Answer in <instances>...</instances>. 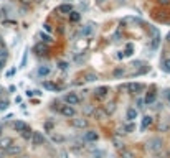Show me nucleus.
<instances>
[{
    "mask_svg": "<svg viewBox=\"0 0 170 158\" xmlns=\"http://www.w3.org/2000/svg\"><path fill=\"white\" fill-rule=\"evenodd\" d=\"M65 102L68 105H76V104L81 102V97L78 96V92H68L65 96Z\"/></svg>",
    "mask_w": 170,
    "mask_h": 158,
    "instance_id": "1",
    "label": "nucleus"
},
{
    "mask_svg": "<svg viewBox=\"0 0 170 158\" xmlns=\"http://www.w3.org/2000/svg\"><path fill=\"white\" fill-rule=\"evenodd\" d=\"M59 112L63 114V117H68V119H71V117H74L76 115V109L73 107V105H63L61 109H59Z\"/></svg>",
    "mask_w": 170,
    "mask_h": 158,
    "instance_id": "2",
    "label": "nucleus"
},
{
    "mask_svg": "<svg viewBox=\"0 0 170 158\" xmlns=\"http://www.w3.org/2000/svg\"><path fill=\"white\" fill-rule=\"evenodd\" d=\"M33 51H35V54H38V56H45L48 53V46L43 43V41H38V43L33 46Z\"/></svg>",
    "mask_w": 170,
    "mask_h": 158,
    "instance_id": "3",
    "label": "nucleus"
},
{
    "mask_svg": "<svg viewBox=\"0 0 170 158\" xmlns=\"http://www.w3.org/2000/svg\"><path fill=\"white\" fill-rule=\"evenodd\" d=\"M127 91L132 94H139L144 91V84H139V82H129L127 84Z\"/></svg>",
    "mask_w": 170,
    "mask_h": 158,
    "instance_id": "4",
    "label": "nucleus"
},
{
    "mask_svg": "<svg viewBox=\"0 0 170 158\" xmlns=\"http://www.w3.org/2000/svg\"><path fill=\"white\" fill-rule=\"evenodd\" d=\"M31 142H33V145H43L45 143V137L41 132H33L31 133Z\"/></svg>",
    "mask_w": 170,
    "mask_h": 158,
    "instance_id": "5",
    "label": "nucleus"
},
{
    "mask_svg": "<svg viewBox=\"0 0 170 158\" xmlns=\"http://www.w3.org/2000/svg\"><path fill=\"white\" fill-rule=\"evenodd\" d=\"M107 91H109V87H106V86L104 87H98V89L94 91V96L101 101V99H104V97L107 96Z\"/></svg>",
    "mask_w": 170,
    "mask_h": 158,
    "instance_id": "6",
    "label": "nucleus"
},
{
    "mask_svg": "<svg viewBox=\"0 0 170 158\" xmlns=\"http://www.w3.org/2000/svg\"><path fill=\"white\" fill-rule=\"evenodd\" d=\"M73 127H76V129H86L88 127V120H86V119H73Z\"/></svg>",
    "mask_w": 170,
    "mask_h": 158,
    "instance_id": "7",
    "label": "nucleus"
},
{
    "mask_svg": "<svg viewBox=\"0 0 170 158\" xmlns=\"http://www.w3.org/2000/svg\"><path fill=\"white\" fill-rule=\"evenodd\" d=\"M150 125H152V117H150V115H146V117L142 119V124H140V130L146 132Z\"/></svg>",
    "mask_w": 170,
    "mask_h": 158,
    "instance_id": "8",
    "label": "nucleus"
},
{
    "mask_svg": "<svg viewBox=\"0 0 170 158\" xmlns=\"http://www.w3.org/2000/svg\"><path fill=\"white\" fill-rule=\"evenodd\" d=\"M50 73H51V68H50V66H40V68L37 69V74L40 76V78H45Z\"/></svg>",
    "mask_w": 170,
    "mask_h": 158,
    "instance_id": "9",
    "label": "nucleus"
},
{
    "mask_svg": "<svg viewBox=\"0 0 170 158\" xmlns=\"http://www.w3.org/2000/svg\"><path fill=\"white\" fill-rule=\"evenodd\" d=\"M98 138H99V135H98V132H94V130L86 132V135H84V140H88V142H98Z\"/></svg>",
    "mask_w": 170,
    "mask_h": 158,
    "instance_id": "10",
    "label": "nucleus"
},
{
    "mask_svg": "<svg viewBox=\"0 0 170 158\" xmlns=\"http://www.w3.org/2000/svg\"><path fill=\"white\" fill-rule=\"evenodd\" d=\"M20 152H22V147L20 145H13V143L7 148V153H8V155H18Z\"/></svg>",
    "mask_w": 170,
    "mask_h": 158,
    "instance_id": "11",
    "label": "nucleus"
},
{
    "mask_svg": "<svg viewBox=\"0 0 170 158\" xmlns=\"http://www.w3.org/2000/svg\"><path fill=\"white\" fill-rule=\"evenodd\" d=\"M27 127H28V125L25 124V122H22V120H15V122H13V129H15L17 132H20V133H22Z\"/></svg>",
    "mask_w": 170,
    "mask_h": 158,
    "instance_id": "12",
    "label": "nucleus"
},
{
    "mask_svg": "<svg viewBox=\"0 0 170 158\" xmlns=\"http://www.w3.org/2000/svg\"><path fill=\"white\" fill-rule=\"evenodd\" d=\"M155 99H157V92L152 89L150 92H147V96H146V104H154Z\"/></svg>",
    "mask_w": 170,
    "mask_h": 158,
    "instance_id": "13",
    "label": "nucleus"
},
{
    "mask_svg": "<svg viewBox=\"0 0 170 158\" xmlns=\"http://www.w3.org/2000/svg\"><path fill=\"white\" fill-rule=\"evenodd\" d=\"M127 119H129V120L130 122H134V120H136V119H137V109H134V107H129V109H127Z\"/></svg>",
    "mask_w": 170,
    "mask_h": 158,
    "instance_id": "14",
    "label": "nucleus"
},
{
    "mask_svg": "<svg viewBox=\"0 0 170 158\" xmlns=\"http://www.w3.org/2000/svg\"><path fill=\"white\" fill-rule=\"evenodd\" d=\"M43 87H45V89H48V91H58V86H56L53 81H45Z\"/></svg>",
    "mask_w": 170,
    "mask_h": 158,
    "instance_id": "15",
    "label": "nucleus"
},
{
    "mask_svg": "<svg viewBox=\"0 0 170 158\" xmlns=\"http://www.w3.org/2000/svg\"><path fill=\"white\" fill-rule=\"evenodd\" d=\"M59 12H61V13H68V15H69V13L73 12V7L69 5V3H63V5L59 7Z\"/></svg>",
    "mask_w": 170,
    "mask_h": 158,
    "instance_id": "16",
    "label": "nucleus"
},
{
    "mask_svg": "<svg viewBox=\"0 0 170 158\" xmlns=\"http://www.w3.org/2000/svg\"><path fill=\"white\" fill-rule=\"evenodd\" d=\"M69 20H71V23H78V22L81 20V15H79V12H74V10H73V12L69 13Z\"/></svg>",
    "mask_w": 170,
    "mask_h": 158,
    "instance_id": "17",
    "label": "nucleus"
},
{
    "mask_svg": "<svg viewBox=\"0 0 170 158\" xmlns=\"http://www.w3.org/2000/svg\"><path fill=\"white\" fill-rule=\"evenodd\" d=\"M12 143H13V142H12V138H2V140H0V147H2V148H5V150L8 148V147L12 145Z\"/></svg>",
    "mask_w": 170,
    "mask_h": 158,
    "instance_id": "18",
    "label": "nucleus"
},
{
    "mask_svg": "<svg viewBox=\"0 0 170 158\" xmlns=\"http://www.w3.org/2000/svg\"><path fill=\"white\" fill-rule=\"evenodd\" d=\"M114 107H116V102H109L107 105H106V114L111 115V114H112V110H114Z\"/></svg>",
    "mask_w": 170,
    "mask_h": 158,
    "instance_id": "19",
    "label": "nucleus"
},
{
    "mask_svg": "<svg viewBox=\"0 0 170 158\" xmlns=\"http://www.w3.org/2000/svg\"><path fill=\"white\" fill-rule=\"evenodd\" d=\"M40 38H41V41H43L45 45H47V43H51V36H48V35H45L43 31L40 33Z\"/></svg>",
    "mask_w": 170,
    "mask_h": 158,
    "instance_id": "20",
    "label": "nucleus"
},
{
    "mask_svg": "<svg viewBox=\"0 0 170 158\" xmlns=\"http://www.w3.org/2000/svg\"><path fill=\"white\" fill-rule=\"evenodd\" d=\"M162 68H164V71H165V73H170V58H168V59H165V61L162 63Z\"/></svg>",
    "mask_w": 170,
    "mask_h": 158,
    "instance_id": "21",
    "label": "nucleus"
},
{
    "mask_svg": "<svg viewBox=\"0 0 170 158\" xmlns=\"http://www.w3.org/2000/svg\"><path fill=\"white\" fill-rule=\"evenodd\" d=\"M124 130H126V132H134V130H136V124H134V122H130V124H127L126 125V127H124Z\"/></svg>",
    "mask_w": 170,
    "mask_h": 158,
    "instance_id": "22",
    "label": "nucleus"
},
{
    "mask_svg": "<svg viewBox=\"0 0 170 158\" xmlns=\"http://www.w3.org/2000/svg\"><path fill=\"white\" fill-rule=\"evenodd\" d=\"M22 137H23V138H25V140L31 138V130H30V129H28V127H27V129H25V130L22 132Z\"/></svg>",
    "mask_w": 170,
    "mask_h": 158,
    "instance_id": "23",
    "label": "nucleus"
},
{
    "mask_svg": "<svg viewBox=\"0 0 170 158\" xmlns=\"http://www.w3.org/2000/svg\"><path fill=\"white\" fill-rule=\"evenodd\" d=\"M8 105H10V102L7 99H0V110H5Z\"/></svg>",
    "mask_w": 170,
    "mask_h": 158,
    "instance_id": "24",
    "label": "nucleus"
},
{
    "mask_svg": "<svg viewBox=\"0 0 170 158\" xmlns=\"http://www.w3.org/2000/svg\"><path fill=\"white\" fill-rule=\"evenodd\" d=\"M124 73H126V71H124L122 68H117V69H114V76H116V78H121V76H124Z\"/></svg>",
    "mask_w": 170,
    "mask_h": 158,
    "instance_id": "25",
    "label": "nucleus"
},
{
    "mask_svg": "<svg viewBox=\"0 0 170 158\" xmlns=\"http://www.w3.org/2000/svg\"><path fill=\"white\" fill-rule=\"evenodd\" d=\"M83 35H84V36H88V35H93V26L88 25V26L83 30Z\"/></svg>",
    "mask_w": 170,
    "mask_h": 158,
    "instance_id": "26",
    "label": "nucleus"
},
{
    "mask_svg": "<svg viewBox=\"0 0 170 158\" xmlns=\"http://www.w3.org/2000/svg\"><path fill=\"white\" fill-rule=\"evenodd\" d=\"M96 79H98V76L93 74V73H91V74L88 73V74H86V81H91V82H93V81H96Z\"/></svg>",
    "mask_w": 170,
    "mask_h": 158,
    "instance_id": "27",
    "label": "nucleus"
},
{
    "mask_svg": "<svg viewBox=\"0 0 170 158\" xmlns=\"http://www.w3.org/2000/svg\"><path fill=\"white\" fill-rule=\"evenodd\" d=\"M51 138L55 140V142H63V140H65V137H61V135H55V133H53Z\"/></svg>",
    "mask_w": 170,
    "mask_h": 158,
    "instance_id": "28",
    "label": "nucleus"
},
{
    "mask_svg": "<svg viewBox=\"0 0 170 158\" xmlns=\"http://www.w3.org/2000/svg\"><path fill=\"white\" fill-rule=\"evenodd\" d=\"M58 68H59V69H68V63L59 61V63H58Z\"/></svg>",
    "mask_w": 170,
    "mask_h": 158,
    "instance_id": "29",
    "label": "nucleus"
},
{
    "mask_svg": "<svg viewBox=\"0 0 170 158\" xmlns=\"http://www.w3.org/2000/svg\"><path fill=\"white\" fill-rule=\"evenodd\" d=\"M122 156H124V158H136L132 152H122Z\"/></svg>",
    "mask_w": 170,
    "mask_h": 158,
    "instance_id": "30",
    "label": "nucleus"
},
{
    "mask_svg": "<svg viewBox=\"0 0 170 158\" xmlns=\"http://www.w3.org/2000/svg\"><path fill=\"white\" fill-rule=\"evenodd\" d=\"M136 104H137V107H144V105H146V99H140V97H139Z\"/></svg>",
    "mask_w": 170,
    "mask_h": 158,
    "instance_id": "31",
    "label": "nucleus"
},
{
    "mask_svg": "<svg viewBox=\"0 0 170 158\" xmlns=\"http://www.w3.org/2000/svg\"><path fill=\"white\" fill-rule=\"evenodd\" d=\"M84 114H94V109L93 107H84Z\"/></svg>",
    "mask_w": 170,
    "mask_h": 158,
    "instance_id": "32",
    "label": "nucleus"
},
{
    "mask_svg": "<svg viewBox=\"0 0 170 158\" xmlns=\"http://www.w3.org/2000/svg\"><path fill=\"white\" fill-rule=\"evenodd\" d=\"M157 2H159V5H170V0H157Z\"/></svg>",
    "mask_w": 170,
    "mask_h": 158,
    "instance_id": "33",
    "label": "nucleus"
},
{
    "mask_svg": "<svg viewBox=\"0 0 170 158\" xmlns=\"http://www.w3.org/2000/svg\"><path fill=\"white\" fill-rule=\"evenodd\" d=\"M13 74H15V68H12V69L7 71V76H8V78H10V76H13Z\"/></svg>",
    "mask_w": 170,
    "mask_h": 158,
    "instance_id": "34",
    "label": "nucleus"
},
{
    "mask_svg": "<svg viewBox=\"0 0 170 158\" xmlns=\"http://www.w3.org/2000/svg\"><path fill=\"white\" fill-rule=\"evenodd\" d=\"M45 129H47V130H51V129H53V124H51V122H47V124H45Z\"/></svg>",
    "mask_w": 170,
    "mask_h": 158,
    "instance_id": "35",
    "label": "nucleus"
},
{
    "mask_svg": "<svg viewBox=\"0 0 170 158\" xmlns=\"http://www.w3.org/2000/svg\"><path fill=\"white\" fill-rule=\"evenodd\" d=\"M45 30H47V31H53V26H51V25H48V23H47V25H45Z\"/></svg>",
    "mask_w": 170,
    "mask_h": 158,
    "instance_id": "36",
    "label": "nucleus"
},
{
    "mask_svg": "<svg viewBox=\"0 0 170 158\" xmlns=\"http://www.w3.org/2000/svg\"><path fill=\"white\" fill-rule=\"evenodd\" d=\"M3 64H5V58H0V69L3 68Z\"/></svg>",
    "mask_w": 170,
    "mask_h": 158,
    "instance_id": "37",
    "label": "nucleus"
},
{
    "mask_svg": "<svg viewBox=\"0 0 170 158\" xmlns=\"http://www.w3.org/2000/svg\"><path fill=\"white\" fill-rule=\"evenodd\" d=\"M165 97H167V101H168V104H170V89L165 92Z\"/></svg>",
    "mask_w": 170,
    "mask_h": 158,
    "instance_id": "38",
    "label": "nucleus"
},
{
    "mask_svg": "<svg viewBox=\"0 0 170 158\" xmlns=\"http://www.w3.org/2000/svg\"><path fill=\"white\" fill-rule=\"evenodd\" d=\"M167 40H168V41H170V33H168V35H167Z\"/></svg>",
    "mask_w": 170,
    "mask_h": 158,
    "instance_id": "39",
    "label": "nucleus"
},
{
    "mask_svg": "<svg viewBox=\"0 0 170 158\" xmlns=\"http://www.w3.org/2000/svg\"><path fill=\"white\" fill-rule=\"evenodd\" d=\"M0 45H2V36H0Z\"/></svg>",
    "mask_w": 170,
    "mask_h": 158,
    "instance_id": "40",
    "label": "nucleus"
}]
</instances>
